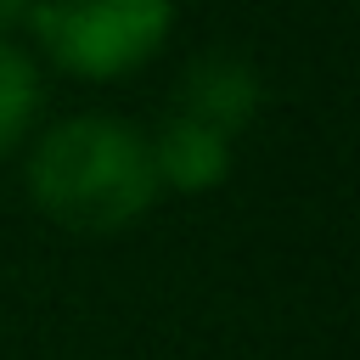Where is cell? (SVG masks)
Masks as SVG:
<instances>
[{
  "mask_svg": "<svg viewBox=\"0 0 360 360\" xmlns=\"http://www.w3.org/2000/svg\"><path fill=\"white\" fill-rule=\"evenodd\" d=\"M34 112H39V73L17 45L0 39V158L22 141Z\"/></svg>",
  "mask_w": 360,
  "mask_h": 360,
  "instance_id": "5b68a950",
  "label": "cell"
},
{
  "mask_svg": "<svg viewBox=\"0 0 360 360\" xmlns=\"http://www.w3.org/2000/svg\"><path fill=\"white\" fill-rule=\"evenodd\" d=\"M34 6H39V0H0V28L28 22V17H34Z\"/></svg>",
  "mask_w": 360,
  "mask_h": 360,
  "instance_id": "8992f818",
  "label": "cell"
},
{
  "mask_svg": "<svg viewBox=\"0 0 360 360\" xmlns=\"http://www.w3.org/2000/svg\"><path fill=\"white\" fill-rule=\"evenodd\" d=\"M259 101H264V79L236 51L191 56L186 73H180V90H174V112L202 124V129H214V135H225V141L242 135L259 118Z\"/></svg>",
  "mask_w": 360,
  "mask_h": 360,
  "instance_id": "3957f363",
  "label": "cell"
},
{
  "mask_svg": "<svg viewBox=\"0 0 360 360\" xmlns=\"http://www.w3.org/2000/svg\"><path fill=\"white\" fill-rule=\"evenodd\" d=\"M28 197L68 231H124L158 202L146 129L112 112L51 124L28 158Z\"/></svg>",
  "mask_w": 360,
  "mask_h": 360,
  "instance_id": "6da1fadb",
  "label": "cell"
},
{
  "mask_svg": "<svg viewBox=\"0 0 360 360\" xmlns=\"http://www.w3.org/2000/svg\"><path fill=\"white\" fill-rule=\"evenodd\" d=\"M146 146H152L158 191L169 186V191L197 197V191H214V186L231 174V141L214 135V129H202V124H191V118H180V112H169V118L146 135Z\"/></svg>",
  "mask_w": 360,
  "mask_h": 360,
  "instance_id": "277c9868",
  "label": "cell"
},
{
  "mask_svg": "<svg viewBox=\"0 0 360 360\" xmlns=\"http://www.w3.org/2000/svg\"><path fill=\"white\" fill-rule=\"evenodd\" d=\"M28 28L79 79H118L152 62L174 28V0H39Z\"/></svg>",
  "mask_w": 360,
  "mask_h": 360,
  "instance_id": "7a4b0ae2",
  "label": "cell"
}]
</instances>
